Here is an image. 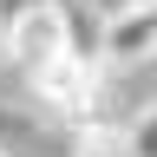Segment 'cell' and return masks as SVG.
Masks as SVG:
<instances>
[{
	"label": "cell",
	"mask_w": 157,
	"mask_h": 157,
	"mask_svg": "<svg viewBox=\"0 0 157 157\" xmlns=\"http://www.w3.org/2000/svg\"><path fill=\"white\" fill-rule=\"evenodd\" d=\"M131 157H157V98H144L131 118Z\"/></svg>",
	"instance_id": "obj_5"
},
{
	"label": "cell",
	"mask_w": 157,
	"mask_h": 157,
	"mask_svg": "<svg viewBox=\"0 0 157 157\" xmlns=\"http://www.w3.org/2000/svg\"><path fill=\"white\" fill-rule=\"evenodd\" d=\"M137 72H144V78H151V85H157V52H151V59H144V66H137Z\"/></svg>",
	"instance_id": "obj_7"
},
{
	"label": "cell",
	"mask_w": 157,
	"mask_h": 157,
	"mask_svg": "<svg viewBox=\"0 0 157 157\" xmlns=\"http://www.w3.org/2000/svg\"><path fill=\"white\" fill-rule=\"evenodd\" d=\"M118 7H131V0H118Z\"/></svg>",
	"instance_id": "obj_8"
},
{
	"label": "cell",
	"mask_w": 157,
	"mask_h": 157,
	"mask_svg": "<svg viewBox=\"0 0 157 157\" xmlns=\"http://www.w3.org/2000/svg\"><path fill=\"white\" fill-rule=\"evenodd\" d=\"M0 157H7V151H0Z\"/></svg>",
	"instance_id": "obj_9"
},
{
	"label": "cell",
	"mask_w": 157,
	"mask_h": 157,
	"mask_svg": "<svg viewBox=\"0 0 157 157\" xmlns=\"http://www.w3.org/2000/svg\"><path fill=\"white\" fill-rule=\"evenodd\" d=\"M72 157H131V124H111V118L78 124V151Z\"/></svg>",
	"instance_id": "obj_4"
},
{
	"label": "cell",
	"mask_w": 157,
	"mask_h": 157,
	"mask_svg": "<svg viewBox=\"0 0 157 157\" xmlns=\"http://www.w3.org/2000/svg\"><path fill=\"white\" fill-rule=\"evenodd\" d=\"M0 66H13V46H7V20H0Z\"/></svg>",
	"instance_id": "obj_6"
},
{
	"label": "cell",
	"mask_w": 157,
	"mask_h": 157,
	"mask_svg": "<svg viewBox=\"0 0 157 157\" xmlns=\"http://www.w3.org/2000/svg\"><path fill=\"white\" fill-rule=\"evenodd\" d=\"M7 46H13V66L26 78L59 66V59H66V0H26V7L7 20Z\"/></svg>",
	"instance_id": "obj_1"
},
{
	"label": "cell",
	"mask_w": 157,
	"mask_h": 157,
	"mask_svg": "<svg viewBox=\"0 0 157 157\" xmlns=\"http://www.w3.org/2000/svg\"><path fill=\"white\" fill-rule=\"evenodd\" d=\"M66 52L105 72V20H98V13H85L78 0H66Z\"/></svg>",
	"instance_id": "obj_3"
},
{
	"label": "cell",
	"mask_w": 157,
	"mask_h": 157,
	"mask_svg": "<svg viewBox=\"0 0 157 157\" xmlns=\"http://www.w3.org/2000/svg\"><path fill=\"white\" fill-rule=\"evenodd\" d=\"M157 52V0H131L105 20V66L118 72H137L144 59Z\"/></svg>",
	"instance_id": "obj_2"
}]
</instances>
